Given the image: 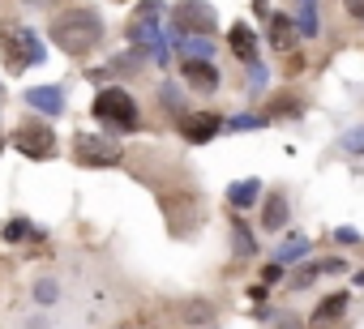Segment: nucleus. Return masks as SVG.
<instances>
[{
  "label": "nucleus",
  "mask_w": 364,
  "mask_h": 329,
  "mask_svg": "<svg viewBox=\"0 0 364 329\" xmlns=\"http://www.w3.org/2000/svg\"><path fill=\"white\" fill-rule=\"evenodd\" d=\"M334 240H338V244H356V240H360V235H356V231H352V226H338V231H334Z\"/></svg>",
  "instance_id": "a878e982"
},
{
  "label": "nucleus",
  "mask_w": 364,
  "mask_h": 329,
  "mask_svg": "<svg viewBox=\"0 0 364 329\" xmlns=\"http://www.w3.org/2000/svg\"><path fill=\"white\" fill-rule=\"evenodd\" d=\"M218 133V116H210V112H189V116H180V137H189V141H210Z\"/></svg>",
  "instance_id": "6e6552de"
},
{
  "label": "nucleus",
  "mask_w": 364,
  "mask_h": 329,
  "mask_svg": "<svg viewBox=\"0 0 364 329\" xmlns=\"http://www.w3.org/2000/svg\"><path fill=\"white\" fill-rule=\"evenodd\" d=\"M35 295H39L43 303H52V299H56V283H52V278H43V283L35 287Z\"/></svg>",
  "instance_id": "b1692460"
},
{
  "label": "nucleus",
  "mask_w": 364,
  "mask_h": 329,
  "mask_svg": "<svg viewBox=\"0 0 364 329\" xmlns=\"http://www.w3.org/2000/svg\"><path fill=\"white\" fill-rule=\"evenodd\" d=\"M360 283H364V274H360Z\"/></svg>",
  "instance_id": "2f4dec72"
},
{
  "label": "nucleus",
  "mask_w": 364,
  "mask_h": 329,
  "mask_svg": "<svg viewBox=\"0 0 364 329\" xmlns=\"http://www.w3.org/2000/svg\"><path fill=\"white\" fill-rule=\"evenodd\" d=\"M275 329H304V325H300V317H287V312H283V317L275 321Z\"/></svg>",
  "instance_id": "393cba45"
},
{
  "label": "nucleus",
  "mask_w": 364,
  "mask_h": 329,
  "mask_svg": "<svg viewBox=\"0 0 364 329\" xmlns=\"http://www.w3.org/2000/svg\"><path fill=\"white\" fill-rule=\"evenodd\" d=\"M172 26L176 35H214V9L210 0H180V5L172 9Z\"/></svg>",
  "instance_id": "423d86ee"
},
{
  "label": "nucleus",
  "mask_w": 364,
  "mask_h": 329,
  "mask_svg": "<svg viewBox=\"0 0 364 329\" xmlns=\"http://www.w3.org/2000/svg\"><path fill=\"white\" fill-rule=\"evenodd\" d=\"M0 150H5V141H0Z\"/></svg>",
  "instance_id": "7c9ffc66"
},
{
  "label": "nucleus",
  "mask_w": 364,
  "mask_h": 329,
  "mask_svg": "<svg viewBox=\"0 0 364 329\" xmlns=\"http://www.w3.org/2000/svg\"><path fill=\"white\" fill-rule=\"evenodd\" d=\"M26 5H52V0H26Z\"/></svg>",
  "instance_id": "c756f323"
},
{
  "label": "nucleus",
  "mask_w": 364,
  "mask_h": 329,
  "mask_svg": "<svg viewBox=\"0 0 364 329\" xmlns=\"http://www.w3.org/2000/svg\"><path fill=\"white\" fill-rule=\"evenodd\" d=\"M318 5L313 0H300V17H296V35H318Z\"/></svg>",
  "instance_id": "a211bd4d"
},
{
  "label": "nucleus",
  "mask_w": 364,
  "mask_h": 329,
  "mask_svg": "<svg viewBox=\"0 0 364 329\" xmlns=\"http://www.w3.org/2000/svg\"><path fill=\"white\" fill-rule=\"evenodd\" d=\"M261 222H266V231H279V226L287 222V201H283V197H270V201H266Z\"/></svg>",
  "instance_id": "f3484780"
},
{
  "label": "nucleus",
  "mask_w": 364,
  "mask_h": 329,
  "mask_svg": "<svg viewBox=\"0 0 364 329\" xmlns=\"http://www.w3.org/2000/svg\"><path fill=\"white\" fill-rule=\"evenodd\" d=\"M347 13H356V17L364 21V0H347Z\"/></svg>",
  "instance_id": "cd10ccee"
},
{
  "label": "nucleus",
  "mask_w": 364,
  "mask_h": 329,
  "mask_svg": "<svg viewBox=\"0 0 364 329\" xmlns=\"http://www.w3.org/2000/svg\"><path fill=\"white\" fill-rule=\"evenodd\" d=\"M322 274H343V261H309V265H300L296 269V278H291V287H309L313 278H322Z\"/></svg>",
  "instance_id": "4468645a"
},
{
  "label": "nucleus",
  "mask_w": 364,
  "mask_h": 329,
  "mask_svg": "<svg viewBox=\"0 0 364 329\" xmlns=\"http://www.w3.org/2000/svg\"><path fill=\"white\" fill-rule=\"evenodd\" d=\"M232 240H236V252H245V257H253V252H257V240L249 235V226L240 222V218H236V226H232Z\"/></svg>",
  "instance_id": "6ab92c4d"
},
{
  "label": "nucleus",
  "mask_w": 364,
  "mask_h": 329,
  "mask_svg": "<svg viewBox=\"0 0 364 329\" xmlns=\"http://www.w3.org/2000/svg\"><path fill=\"white\" fill-rule=\"evenodd\" d=\"M232 129H236V133H245V129H261V116H236V120H232Z\"/></svg>",
  "instance_id": "5701e85b"
},
{
  "label": "nucleus",
  "mask_w": 364,
  "mask_h": 329,
  "mask_svg": "<svg viewBox=\"0 0 364 329\" xmlns=\"http://www.w3.org/2000/svg\"><path fill=\"white\" fill-rule=\"evenodd\" d=\"M0 56H5V64L13 73H21V69H31V64L43 60V43L26 26H0Z\"/></svg>",
  "instance_id": "f03ea898"
},
{
  "label": "nucleus",
  "mask_w": 364,
  "mask_h": 329,
  "mask_svg": "<svg viewBox=\"0 0 364 329\" xmlns=\"http://www.w3.org/2000/svg\"><path fill=\"white\" fill-rule=\"evenodd\" d=\"M257 193H261L257 180H236V184L227 188V201H232L236 210H245V206H253V201H257Z\"/></svg>",
  "instance_id": "dca6fc26"
},
{
  "label": "nucleus",
  "mask_w": 364,
  "mask_h": 329,
  "mask_svg": "<svg viewBox=\"0 0 364 329\" xmlns=\"http://www.w3.org/2000/svg\"><path fill=\"white\" fill-rule=\"evenodd\" d=\"M279 274H283V265H279V261H275V265H266V269H261V278H266V283H279Z\"/></svg>",
  "instance_id": "bb28decb"
},
{
  "label": "nucleus",
  "mask_w": 364,
  "mask_h": 329,
  "mask_svg": "<svg viewBox=\"0 0 364 329\" xmlns=\"http://www.w3.org/2000/svg\"><path fill=\"white\" fill-rule=\"evenodd\" d=\"M227 43H232V52L240 56V60H257V35L245 26V21H236V26H232V35H227Z\"/></svg>",
  "instance_id": "f8f14e48"
},
{
  "label": "nucleus",
  "mask_w": 364,
  "mask_h": 329,
  "mask_svg": "<svg viewBox=\"0 0 364 329\" xmlns=\"http://www.w3.org/2000/svg\"><path fill=\"white\" fill-rule=\"evenodd\" d=\"M343 150H347V154H364V129L347 133V137H343Z\"/></svg>",
  "instance_id": "4be33fe9"
},
{
  "label": "nucleus",
  "mask_w": 364,
  "mask_h": 329,
  "mask_svg": "<svg viewBox=\"0 0 364 329\" xmlns=\"http://www.w3.org/2000/svg\"><path fill=\"white\" fill-rule=\"evenodd\" d=\"M304 252H309V240H304V235H291V240L279 248V265H283V261H296V257H304Z\"/></svg>",
  "instance_id": "aec40b11"
},
{
  "label": "nucleus",
  "mask_w": 364,
  "mask_h": 329,
  "mask_svg": "<svg viewBox=\"0 0 364 329\" xmlns=\"http://www.w3.org/2000/svg\"><path fill=\"white\" fill-rule=\"evenodd\" d=\"M94 116H99L103 124H112V129H137V103L125 94V90H103L99 98H94Z\"/></svg>",
  "instance_id": "20e7f679"
},
{
  "label": "nucleus",
  "mask_w": 364,
  "mask_h": 329,
  "mask_svg": "<svg viewBox=\"0 0 364 329\" xmlns=\"http://www.w3.org/2000/svg\"><path fill=\"white\" fill-rule=\"evenodd\" d=\"M73 159L82 167H112L120 163V141L99 137V133H78L73 137Z\"/></svg>",
  "instance_id": "39448f33"
},
{
  "label": "nucleus",
  "mask_w": 364,
  "mask_h": 329,
  "mask_svg": "<svg viewBox=\"0 0 364 329\" xmlns=\"http://www.w3.org/2000/svg\"><path fill=\"white\" fill-rule=\"evenodd\" d=\"M52 39H56L60 52L86 56V52L99 47L103 21H99V13H94V9H64V13H56V21H52Z\"/></svg>",
  "instance_id": "f257e3e1"
},
{
  "label": "nucleus",
  "mask_w": 364,
  "mask_h": 329,
  "mask_svg": "<svg viewBox=\"0 0 364 329\" xmlns=\"http://www.w3.org/2000/svg\"><path fill=\"white\" fill-rule=\"evenodd\" d=\"M13 145L21 150V154H31V159H52L56 154L52 129H39V124H21V129L13 133Z\"/></svg>",
  "instance_id": "0eeeda50"
},
{
  "label": "nucleus",
  "mask_w": 364,
  "mask_h": 329,
  "mask_svg": "<svg viewBox=\"0 0 364 329\" xmlns=\"http://www.w3.org/2000/svg\"><path fill=\"white\" fill-rule=\"evenodd\" d=\"M253 9H257V13H266V0H253Z\"/></svg>",
  "instance_id": "c85d7f7f"
},
{
  "label": "nucleus",
  "mask_w": 364,
  "mask_h": 329,
  "mask_svg": "<svg viewBox=\"0 0 364 329\" xmlns=\"http://www.w3.org/2000/svg\"><path fill=\"white\" fill-rule=\"evenodd\" d=\"M352 308V303H347V295L343 291H338V295H330V299H322V308L318 312H313V325H326V321H338V317H343Z\"/></svg>",
  "instance_id": "2eb2a0df"
},
{
  "label": "nucleus",
  "mask_w": 364,
  "mask_h": 329,
  "mask_svg": "<svg viewBox=\"0 0 364 329\" xmlns=\"http://www.w3.org/2000/svg\"><path fill=\"white\" fill-rule=\"evenodd\" d=\"M26 235H31V222H26V218H13V222L5 226V240H13V244L26 240Z\"/></svg>",
  "instance_id": "412c9836"
},
{
  "label": "nucleus",
  "mask_w": 364,
  "mask_h": 329,
  "mask_svg": "<svg viewBox=\"0 0 364 329\" xmlns=\"http://www.w3.org/2000/svg\"><path fill=\"white\" fill-rule=\"evenodd\" d=\"M184 82H189L193 90H214V86H218L214 60H184Z\"/></svg>",
  "instance_id": "1a4fd4ad"
},
{
  "label": "nucleus",
  "mask_w": 364,
  "mask_h": 329,
  "mask_svg": "<svg viewBox=\"0 0 364 329\" xmlns=\"http://www.w3.org/2000/svg\"><path fill=\"white\" fill-rule=\"evenodd\" d=\"M159 13H163L159 0H141V9L129 21V39L141 52H150L155 60H167V47H163V35H159Z\"/></svg>",
  "instance_id": "7ed1b4c3"
},
{
  "label": "nucleus",
  "mask_w": 364,
  "mask_h": 329,
  "mask_svg": "<svg viewBox=\"0 0 364 329\" xmlns=\"http://www.w3.org/2000/svg\"><path fill=\"white\" fill-rule=\"evenodd\" d=\"M26 103L39 107L43 116H60V112H64V98H60L56 86H35V90H26Z\"/></svg>",
  "instance_id": "9b49d317"
},
{
  "label": "nucleus",
  "mask_w": 364,
  "mask_h": 329,
  "mask_svg": "<svg viewBox=\"0 0 364 329\" xmlns=\"http://www.w3.org/2000/svg\"><path fill=\"white\" fill-rule=\"evenodd\" d=\"M176 39V52L184 60H214V43L206 35H172Z\"/></svg>",
  "instance_id": "9d476101"
},
{
  "label": "nucleus",
  "mask_w": 364,
  "mask_h": 329,
  "mask_svg": "<svg viewBox=\"0 0 364 329\" xmlns=\"http://www.w3.org/2000/svg\"><path fill=\"white\" fill-rule=\"evenodd\" d=\"M270 47L283 56H291V47H296V26H291V17H270Z\"/></svg>",
  "instance_id": "ddd939ff"
}]
</instances>
